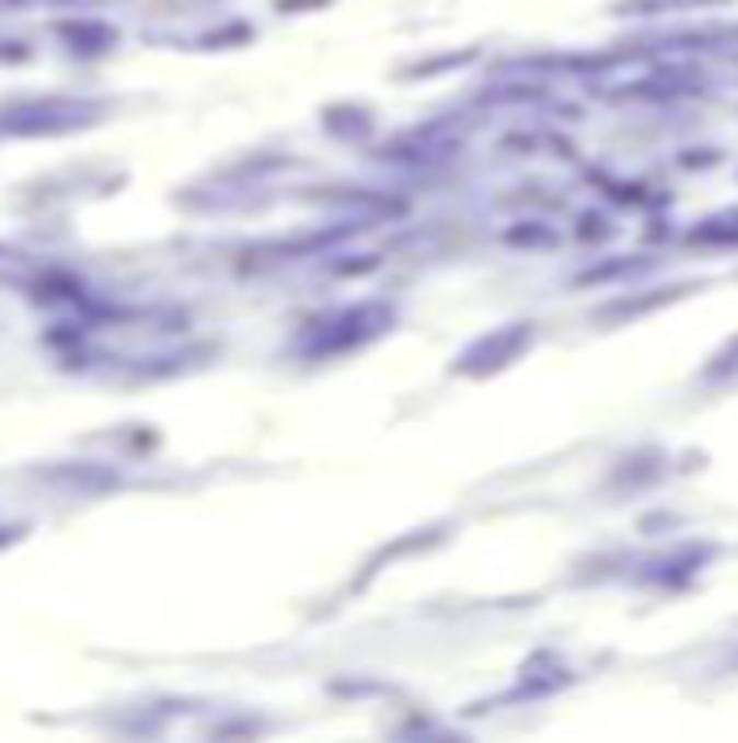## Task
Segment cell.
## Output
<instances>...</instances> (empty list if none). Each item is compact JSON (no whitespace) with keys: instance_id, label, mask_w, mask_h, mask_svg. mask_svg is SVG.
Returning <instances> with one entry per match:
<instances>
[{"instance_id":"obj_1","label":"cell","mask_w":738,"mask_h":743,"mask_svg":"<svg viewBox=\"0 0 738 743\" xmlns=\"http://www.w3.org/2000/svg\"><path fill=\"white\" fill-rule=\"evenodd\" d=\"M391 305L382 300H361V305H348L339 309L335 318L318 322L313 340H309V357H339V353H353L369 340H378L382 331H391Z\"/></svg>"},{"instance_id":"obj_2","label":"cell","mask_w":738,"mask_h":743,"mask_svg":"<svg viewBox=\"0 0 738 743\" xmlns=\"http://www.w3.org/2000/svg\"><path fill=\"white\" fill-rule=\"evenodd\" d=\"M530 340H534V322H508V327H495V331L478 335V340L457 357L452 370L465 374V378H487V374L512 366V362L530 348Z\"/></svg>"},{"instance_id":"obj_3","label":"cell","mask_w":738,"mask_h":743,"mask_svg":"<svg viewBox=\"0 0 738 743\" xmlns=\"http://www.w3.org/2000/svg\"><path fill=\"white\" fill-rule=\"evenodd\" d=\"M704 4H726V0H621L616 13H634V18H656L665 9H704Z\"/></svg>"},{"instance_id":"obj_4","label":"cell","mask_w":738,"mask_h":743,"mask_svg":"<svg viewBox=\"0 0 738 743\" xmlns=\"http://www.w3.org/2000/svg\"><path fill=\"white\" fill-rule=\"evenodd\" d=\"M695 244H738V214H722V218H708L704 227H695L691 236Z\"/></svg>"}]
</instances>
